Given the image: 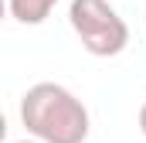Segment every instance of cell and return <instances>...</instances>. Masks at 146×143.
Returning a JSON list of instances; mask_svg holds the SVG:
<instances>
[{
    "instance_id": "277c9868",
    "label": "cell",
    "mask_w": 146,
    "mask_h": 143,
    "mask_svg": "<svg viewBox=\"0 0 146 143\" xmlns=\"http://www.w3.org/2000/svg\"><path fill=\"white\" fill-rule=\"evenodd\" d=\"M139 133L146 136V102H143V109H139Z\"/></svg>"
},
{
    "instance_id": "7a4b0ae2",
    "label": "cell",
    "mask_w": 146,
    "mask_h": 143,
    "mask_svg": "<svg viewBox=\"0 0 146 143\" xmlns=\"http://www.w3.org/2000/svg\"><path fill=\"white\" fill-rule=\"evenodd\" d=\"M68 21L82 48L95 58H112L129 44V24L115 14L109 0H72Z\"/></svg>"
},
{
    "instance_id": "6da1fadb",
    "label": "cell",
    "mask_w": 146,
    "mask_h": 143,
    "mask_svg": "<svg viewBox=\"0 0 146 143\" xmlns=\"http://www.w3.org/2000/svg\"><path fill=\"white\" fill-rule=\"evenodd\" d=\"M21 123L37 143H85L92 130L85 102L58 82H37L21 96Z\"/></svg>"
},
{
    "instance_id": "3957f363",
    "label": "cell",
    "mask_w": 146,
    "mask_h": 143,
    "mask_svg": "<svg viewBox=\"0 0 146 143\" xmlns=\"http://www.w3.org/2000/svg\"><path fill=\"white\" fill-rule=\"evenodd\" d=\"M54 3H58V0H7L10 17H14L17 24H44V21L51 17Z\"/></svg>"
},
{
    "instance_id": "5b68a950",
    "label": "cell",
    "mask_w": 146,
    "mask_h": 143,
    "mask_svg": "<svg viewBox=\"0 0 146 143\" xmlns=\"http://www.w3.org/2000/svg\"><path fill=\"white\" fill-rule=\"evenodd\" d=\"M17 143H37V140H17Z\"/></svg>"
}]
</instances>
